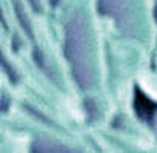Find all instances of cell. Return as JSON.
<instances>
[{
    "mask_svg": "<svg viewBox=\"0 0 157 153\" xmlns=\"http://www.w3.org/2000/svg\"><path fill=\"white\" fill-rule=\"evenodd\" d=\"M136 105H137V111H139V115L143 116V118H145V115H151V111H152V105L149 104L148 99H143V96H137V102H136Z\"/></svg>",
    "mask_w": 157,
    "mask_h": 153,
    "instance_id": "cell-1",
    "label": "cell"
}]
</instances>
